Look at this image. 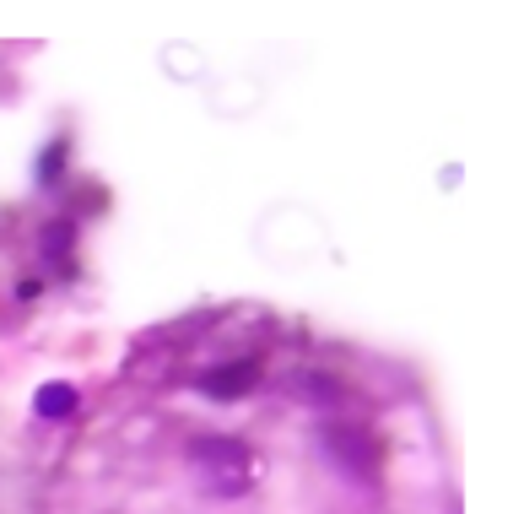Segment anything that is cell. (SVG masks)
Returning <instances> with one entry per match:
<instances>
[{
    "label": "cell",
    "mask_w": 524,
    "mask_h": 514,
    "mask_svg": "<svg viewBox=\"0 0 524 514\" xmlns=\"http://www.w3.org/2000/svg\"><path fill=\"white\" fill-rule=\"evenodd\" d=\"M254 379H260V368H254V363H233V368H211V374L200 379V390L227 401V395H238L244 385H254Z\"/></svg>",
    "instance_id": "cell-1"
},
{
    "label": "cell",
    "mask_w": 524,
    "mask_h": 514,
    "mask_svg": "<svg viewBox=\"0 0 524 514\" xmlns=\"http://www.w3.org/2000/svg\"><path fill=\"white\" fill-rule=\"evenodd\" d=\"M33 406H38V417H71L76 412V385H44Z\"/></svg>",
    "instance_id": "cell-2"
},
{
    "label": "cell",
    "mask_w": 524,
    "mask_h": 514,
    "mask_svg": "<svg viewBox=\"0 0 524 514\" xmlns=\"http://www.w3.org/2000/svg\"><path fill=\"white\" fill-rule=\"evenodd\" d=\"M60 157H65V147L55 141V147L44 152V184H55V179H60Z\"/></svg>",
    "instance_id": "cell-3"
}]
</instances>
